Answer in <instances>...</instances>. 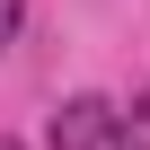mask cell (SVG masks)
I'll list each match as a JSON object with an SVG mask.
<instances>
[{
	"label": "cell",
	"mask_w": 150,
	"mask_h": 150,
	"mask_svg": "<svg viewBox=\"0 0 150 150\" xmlns=\"http://www.w3.org/2000/svg\"><path fill=\"white\" fill-rule=\"evenodd\" d=\"M106 150H150V88H141L115 124H106Z\"/></svg>",
	"instance_id": "cell-2"
},
{
	"label": "cell",
	"mask_w": 150,
	"mask_h": 150,
	"mask_svg": "<svg viewBox=\"0 0 150 150\" xmlns=\"http://www.w3.org/2000/svg\"><path fill=\"white\" fill-rule=\"evenodd\" d=\"M0 150H18V141H9V132H0Z\"/></svg>",
	"instance_id": "cell-4"
},
{
	"label": "cell",
	"mask_w": 150,
	"mask_h": 150,
	"mask_svg": "<svg viewBox=\"0 0 150 150\" xmlns=\"http://www.w3.org/2000/svg\"><path fill=\"white\" fill-rule=\"evenodd\" d=\"M106 124H115V106H106V97H62V115H53L44 150H106Z\"/></svg>",
	"instance_id": "cell-1"
},
{
	"label": "cell",
	"mask_w": 150,
	"mask_h": 150,
	"mask_svg": "<svg viewBox=\"0 0 150 150\" xmlns=\"http://www.w3.org/2000/svg\"><path fill=\"white\" fill-rule=\"evenodd\" d=\"M18 18H27V0H0V53H9V35H18Z\"/></svg>",
	"instance_id": "cell-3"
}]
</instances>
